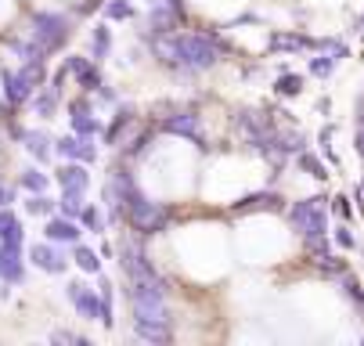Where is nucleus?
I'll list each match as a JSON object with an SVG mask.
<instances>
[{
	"instance_id": "23",
	"label": "nucleus",
	"mask_w": 364,
	"mask_h": 346,
	"mask_svg": "<svg viewBox=\"0 0 364 346\" xmlns=\"http://www.w3.org/2000/svg\"><path fill=\"white\" fill-rule=\"evenodd\" d=\"M310 264V271H314L318 278H328V281H336V278H343L346 271H350V264L343 260V253H325V256H314V260H306Z\"/></svg>"
},
{
	"instance_id": "3",
	"label": "nucleus",
	"mask_w": 364,
	"mask_h": 346,
	"mask_svg": "<svg viewBox=\"0 0 364 346\" xmlns=\"http://www.w3.org/2000/svg\"><path fill=\"white\" fill-rule=\"evenodd\" d=\"M177 220V206L151 199L144 188H134L127 199H123V227L137 231L141 238H159L173 227Z\"/></svg>"
},
{
	"instance_id": "10",
	"label": "nucleus",
	"mask_w": 364,
	"mask_h": 346,
	"mask_svg": "<svg viewBox=\"0 0 364 346\" xmlns=\"http://www.w3.org/2000/svg\"><path fill=\"white\" fill-rule=\"evenodd\" d=\"M141 126V112H137V105H130V102H119L116 105V112H112V119L105 123V134H101V144H109V148H119L134 130Z\"/></svg>"
},
{
	"instance_id": "5",
	"label": "nucleus",
	"mask_w": 364,
	"mask_h": 346,
	"mask_svg": "<svg viewBox=\"0 0 364 346\" xmlns=\"http://www.w3.org/2000/svg\"><path fill=\"white\" fill-rule=\"evenodd\" d=\"M155 126L166 137L188 141L198 152H210V137H205V116L198 112V105H163L155 112Z\"/></svg>"
},
{
	"instance_id": "24",
	"label": "nucleus",
	"mask_w": 364,
	"mask_h": 346,
	"mask_svg": "<svg viewBox=\"0 0 364 346\" xmlns=\"http://www.w3.org/2000/svg\"><path fill=\"white\" fill-rule=\"evenodd\" d=\"M112 26H109V18L105 22H97L94 29H90V58L94 62H105L109 55H112Z\"/></svg>"
},
{
	"instance_id": "38",
	"label": "nucleus",
	"mask_w": 364,
	"mask_h": 346,
	"mask_svg": "<svg viewBox=\"0 0 364 346\" xmlns=\"http://www.w3.org/2000/svg\"><path fill=\"white\" fill-rule=\"evenodd\" d=\"M50 342H76V346H87V335H76L69 328H58V332H50Z\"/></svg>"
},
{
	"instance_id": "18",
	"label": "nucleus",
	"mask_w": 364,
	"mask_h": 346,
	"mask_svg": "<svg viewBox=\"0 0 364 346\" xmlns=\"http://www.w3.org/2000/svg\"><path fill=\"white\" fill-rule=\"evenodd\" d=\"M55 180L62 191H90V173H87V163H76V159H65L58 170H55Z\"/></svg>"
},
{
	"instance_id": "27",
	"label": "nucleus",
	"mask_w": 364,
	"mask_h": 346,
	"mask_svg": "<svg viewBox=\"0 0 364 346\" xmlns=\"http://www.w3.org/2000/svg\"><path fill=\"white\" fill-rule=\"evenodd\" d=\"M292 163H296V170L306 173L310 180H321V184L328 180V166H325V159H321L318 152H310V148H306V152H299Z\"/></svg>"
},
{
	"instance_id": "34",
	"label": "nucleus",
	"mask_w": 364,
	"mask_h": 346,
	"mask_svg": "<svg viewBox=\"0 0 364 346\" xmlns=\"http://www.w3.org/2000/svg\"><path fill=\"white\" fill-rule=\"evenodd\" d=\"M332 245H336L339 253H353V249H357V234H353L350 220H339V224L332 227Z\"/></svg>"
},
{
	"instance_id": "11",
	"label": "nucleus",
	"mask_w": 364,
	"mask_h": 346,
	"mask_svg": "<svg viewBox=\"0 0 364 346\" xmlns=\"http://www.w3.org/2000/svg\"><path fill=\"white\" fill-rule=\"evenodd\" d=\"M155 141H159V126H155V119L151 123H144V126H137L123 144H119V159H127V163H144L151 152H155Z\"/></svg>"
},
{
	"instance_id": "29",
	"label": "nucleus",
	"mask_w": 364,
	"mask_h": 346,
	"mask_svg": "<svg viewBox=\"0 0 364 346\" xmlns=\"http://www.w3.org/2000/svg\"><path fill=\"white\" fill-rule=\"evenodd\" d=\"M101 260H105V256H101L97 249H90V245H83V242H76L73 245V264L83 271V274H101Z\"/></svg>"
},
{
	"instance_id": "14",
	"label": "nucleus",
	"mask_w": 364,
	"mask_h": 346,
	"mask_svg": "<svg viewBox=\"0 0 364 346\" xmlns=\"http://www.w3.org/2000/svg\"><path fill=\"white\" fill-rule=\"evenodd\" d=\"M62 65L69 69V76L76 80V87H80L83 94H90V97H94V90H97L101 83H105V76H101V62H94L90 55H69Z\"/></svg>"
},
{
	"instance_id": "12",
	"label": "nucleus",
	"mask_w": 364,
	"mask_h": 346,
	"mask_svg": "<svg viewBox=\"0 0 364 346\" xmlns=\"http://www.w3.org/2000/svg\"><path fill=\"white\" fill-rule=\"evenodd\" d=\"M69 130L80 134V137H101V134H105V123L97 119L90 94H83V97H76V102H69Z\"/></svg>"
},
{
	"instance_id": "25",
	"label": "nucleus",
	"mask_w": 364,
	"mask_h": 346,
	"mask_svg": "<svg viewBox=\"0 0 364 346\" xmlns=\"http://www.w3.org/2000/svg\"><path fill=\"white\" fill-rule=\"evenodd\" d=\"M29 105H33V112H36L40 119H50V116L58 112V105H62V90H55V87H47V83H43V87L33 94V102H29Z\"/></svg>"
},
{
	"instance_id": "30",
	"label": "nucleus",
	"mask_w": 364,
	"mask_h": 346,
	"mask_svg": "<svg viewBox=\"0 0 364 346\" xmlns=\"http://www.w3.org/2000/svg\"><path fill=\"white\" fill-rule=\"evenodd\" d=\"M18 188L29 191V195H40V191L50 188V173H43L40 166H26V170L18 173Z\"/></svg>"
},
{
	"instance_id": "7",
	"label": "nucleus",
	"mask_w": 364,
	"mask_h": 346,
	"mask_svg": "<svg viewBox=\"0 0 364 346\" xmlns=\"http://www.w3.org/2000/svg\"><path fill=\"white\" fill-rule=\"evenodd\" d=\"M314 51H318V36L306 29H271L264 40V55L271 58H292V55L306 58Z\"/></svg>"
},
{
	"instance_id": "15",
	"label": "nucleus",
	"mask_w": 364,
	"mask_h": 346,
	"mask_svg": "<svg viewBox=\"0 0 364 346\" xmlns=\"http://www.w3.org/2000/svg\"><path fill=\"white\" fill-rule=\"evenodd\" d=\"M65 296H69V303H73V310L83 318V321H101V292L97 288H90L87 281H69L65 285Z\"/></svg>"
},
{
	"instance_id": "36",
	"label": "nucleus",
	"mask_w": 364,
	"mask_h": 346,
	"mask_svg": "<svg viewBox=\"0 0 364 346\" xmlns=\"http://www.w3.org/2000/svg\"><path fill=\"white\" fill-rule=\"evenodd\" d=\"M353 195H346V191H339V195H332L328 199V210H332V217L336 220H353Z\"/></svg>"
},
{
	"instance_id": "2",
	"label": "nucleus",
	"mask_w": 364,
	"mask_h": 346,
	"mask_svg": "<svg viewBox=\"0 0 364 346\" xmlns=\"http://www.w3.org/2000/svg\"><path fill=\"white\" fill-rule=\"evenodd\" d=\"M170 278H127L130 328L141 342H173Z\"/></svg>"
},
{
	"instance_id": "8",
	"label": "nucleus",
	"mask_w": 364,
	"mask_h": 346,
	"mask_svg": "<svg viewBox=\"0 0 364 346\" xmlns=\"http://www.w3.org/2000/svg\"><path fill=\"white\" fill-rule=\"evenodd\" d=\"M285 206H289V199L274 188V184H267V188H256V191H245V195H238L235 202H228V213L231 217H252V213H285Z\"/></svg>"
},
{
	"instance_id": "6",
	"label": "nucleus",
	"mask_w": 364,
	"mask_h": 346,
	"mask_svg": "<svg viewBox=\"0 0 364 346\" xmlns=\"http://www.w3.org/2000/svg\"><path fill=\"white\" fill-rule=\"evenodd\" d=\"M73 15H65V11H50V8H40V11H33V18H29V36L43 47V55L50 58V55H58V51H65V43L73 40Z\"/></svg>"
},
{
	"instance_id": "40",
	"label": "nucleus",
	"mask_w": 364,
	"mask_h": 346,
	"mask_svg": "<svg viewBox=\"0 0 364 346\" xmlns=\"http://www.w3.org/2000/svg\"><path fill=\"white\" fill-rule=\"evenodd\" d=\"M353 202H357V210L364 213V173H360V180L353 184Z\"/></svg>"
},
{
	"instance_id": "32",
	"label": "nucleus",
	"mask_w": 364,
	"mask_h": 346,
	"mask_svg": "<svg viewBox=\"0 0 364 346\" xmlns=\"http://www.w3.org/2000/svg\"><path fill=\"white\" fill-rule=\"evenodd\" d=\"M26 213L29 217H55L58 213V202L50 199L47 191H40V195H29V199H26Z\"/></svg>"
},
{
	"instance_id": "35",
	"label": "nucleus",
	"mask_w": 364,
	"mask_h": 346,
	"mask_svg": "<svg viewBox=\"0 0 364 346\" xmlns=\"http://www.w3.org/2000/svg\"><path fill=\"white\" fill-rule=\"evenodd\" d=\"M353 152L364 159V90L353 102Z\"/></svg>"
},
{
	"instance_id": "4",
	"label": "nucleus",
	"mask_w": 364,
	"mask_h": 346,
	"mask_svg": "<svg viewBox=\"0 0 364 346\" xmlns=\"http://www.w3.org/2000/svg\"><path fill=\"white\" fill-rule=\"evenodd\" d=\"M285 220L299 242H314L332 234V210H328V195H306L285 206Z\"/></svg>"
},
{
	"instance_id": "26",
	"label": "nucleus",
	"mask_w": 364,
	"mask_h": 346,
	"mask_svg": "<svg viewBox=\"0 0 364 346\" xmlns=\"http://www.w3.org/2000/svg\"><path fill=\"white\" fill-rule=\"evenodd\" d=\"M0 242L8 245H22L26 242V231H22V220L11 206H0Z\"/></svg>"
},
{
	"instance_id": "42",
	"label": "nucleus",
	"mask_w": 364,
	"mask_h": 346,
	"mask_svg": "<svg viewBox=\"0 0 364 346\" xmlns=\"http://www.w3.org/2000/svg\"><path fill=\"white\" fill-rule=\"evenodd\" d=\"M11 202H15V188L0 184V206H11Z\"/></svg>"
},
{
	"instance_id": "9",
	"label": "nucleus",
	"mask_w": 364,
	"mask_h": 346,
	"mask_svg": "<svg viewBox=\"0 0 364 346\" xmlns=\"http://www.w3.org/2000/svg\"><path fill=\"white\" fill-rule=\"evenodd\" d=\"M29 264H33L36 271H43V274H65L69 264H73V253H65L58 242L43 238V242L29 245Z\"/></svg>"
},
{
	"instance_id": "37",
	"label": "nucleus",
	"mask_w": 364,
	"mask_h": 346,
	"mask_svg": "<svg viewBox=\"0 0 364 346\" xmlns=\"http://www.w3.org/2000/svg\"><path fill=\"white\" fill-rule=\"evenodd\" d=\"M94 102H97V105H112V109H116V105H119V94H116V87H112V83H101V87L94 90Z\"/></svg>"
},
{
	"instance_id": "45",
	"label": "nucleus",
	"mask_w": 364,
	"mask_h": 346,
	"mask_svg": "<svg viewBox=\"0 0 364 346\" xmlns=\"http://www.w3.org/2000/svg\"><path fill=\"white\" fill-rule=\"evenodd\" d=\"M360 342H364V335H360Z\"/></svg>"
},
{
	"instance_id": "21",
	"label": "nucleus",
	"mask_w": 364,
	"mask_h": 346,
	"mask_svg": "<svg viewBox=\"0 0 364 346\" xmlns=\"http://www.w3.org/2000/svg\"><path fill=\"white\" fill-rule=\"evenodd\" d=\"M336 285H339V296L346 300V307H353L357 321H364V285H360V278L353 271H346L343 278H336Z\"/></svg>"
},
{
	"instance_id": "22",
	"label": "nucleus",
	"mask_w": 364,
	"mask_h": 346,
	"mask_svg": "<svg viewBox=\"0 0 364 346\" xmlns=\"http://www.w3.org/2000/svg\"><path fill=\"white\" fill-rule=\"evenodd\" d=\"M22 148L40 166L50 163V156H55V141H50V134H43V130H22Z\"/></svg>"
},
{
	"instance_id": "28",
	"label": "nucleus",
	"mask_w": 364,
	"mask_h": 346,
	"mask_svg": "<svg viewBox=\"0 0 364 346\" xmlns=\"http://www.w3.org/2000/svg\"><path fill=\"white\" fill-rule=\"evenodd\" d=\"M80 224H83V231H90V234H105V231H109V213H105V206H101V202H87L83 213H80Z\"/></svg>"
},
{
	"instance_id": "41",
	"label": "nucleus",
	"mask_w": 364,
	"mask_h": 346,
	"mask_svg": "<svg viewBox=\"0 0 364 346\" xmlns=\"http://www.w3.org/2000/svg\"><path fill=\"white\" fill-rule=\"evenodd\" d=\"M166 4H170V8L184 18V26H188V0H166Z\"/></svg>"
},
{
	"instance_id": "44",
	"label": "nucleus",
	"mask_w": 364,
	"mask_h": 346,
	"mask_svg": "<svg viewBox=\"0 0 364 346\" xmlns=\"http://www.w3.org/2000/svg\"><path fill=\"white\" fill-rule=\"evenodd\" d=\"M8 296H11V285H8V281H0V300H8Z\"/></svg>"
},
{
	"instance_id": "39",
	"label": "nucleus",
	"mask_w": 364,
	"mask_h": 346,
	"mask_svg": "<svg viewBox=\"0 0 364 346\" xmlns=\"http://www.w3.org/2000/svg\"><path fill=\"white\" fill-rule=\"evenodd\" d=\"M101 8H105V0H83V4L76 8V15L87 18V15H94V11H101Z\"/></svg>"
},
{
	"instance_id": "43",
	"label": "nucleus",
	"mask_w": 364,
	"mask_h": 346,
	"mask_svg": "<svg viewBox=\"0 0 364 346\" xmlns=\"http://www.w3.org/2000/svg\"><path fill=\"white\" fill-rule=\"evenodd\" d=\"M350 29H353V33H357V36H364V11H360V15H357V18H353V26H350Z\"/></svg>"
},
{
	"instance_id": "31",
	"label": "nucleus",
	"mask_w": 364,
	"mask_h": 346,
	"mask_svg": "<svg viewBox=\"0 0 364 346\" xmlns=\"http://www.w3.org/2000/svg\"><path fill=\"white\" fill-rule=\"evenodd\" d=\"M101 15H105L109 22H130V18H137V4L134 0H105Z\"/></svg>"
},
{
	"instance_id": "17",
	"label": "nucleus",
	"mask_w": 364,
	"mask_h": 346,
	"mask_svg": "<svg viewBox=\"0 0 364 346\" xmlns=\"http://www.w3.org/2000/svg\"><path fill=\"white\" fill-rule=\"evenodd\" d=\"M0 281L22 285L26 281V260H22V245L0 242Z\"/></svg>"
},
{
	"instance_id": "1",
	"label": "nucleus",
	"mask_w": 364,
	"mask_h": 346,
	"mask_svg": "<svg viewBox=\"0 0 364 346\" xmlns=\"http://www.w3.org/2000/svg\"><path fill=\"white\" fill-rule=\"evenodd\" d=\"M155 65L177 80H198L235 55V43L220 29H177L170 36H141Z\"/></svg>"
},
{
	"instance_id": "16",
	"label": "nucleus",
	"mask_w": 364,
	"mask_h": 346,
	"mask_svg": "<svg viewBox=\"0 0 364 346\" xmlns=\"http://www.w3.org/2000/svg\"><path fill=\"white\" fill-rule=\"evenodd\" d=\"M83 234H87L83 224L73 220V217H62V213L47 217V224H43V238L58 242V245H76V242H83Z\"/></svg>"
},
{
	"instance_id": "13",
	"label": "nucleus",
	"mask_w": 364,
	"mask_h": 346,
	"mask_svg": "<svg viewBox=\"0 0 364 346\" xmlns=\"http://www.w3.org/2000/svg\"><path fill=\"white\" fill-rule=\"evenodd\" d=\"M97 137H80V134H65V137H58L55 141V156L58 159H76V163H87V166H94L97 163V156H101V148L94 144Z\"/></svg>"
},
{
	"instance_id": "20",
	"label": "nucleus",
	"mask_w": 364,
	"mask_h": 346,
	"mask_svg": "<svg viewBox=\"0 0 364 346\" xmlns=\"http://www.w3.org/2000/svg\"><path fill=\"white\" fill-rule=\"evenodd\" d=\"M346 58L343 55H336V51H314V55H306V76H314V80H332L336 76V69L343 65Z\"/></svg>"
},
{
	"instance_id": "19",
	"label": "nucleus",
	"mask_w": 364,
	"mask_h": 346,
	"mask_svg": "<svg viewBox=\"0 0 364 346\" xmlns=\"http://www.w3.org/2000/svg\"><path fill=\"white\" fill-rule=\"evenodd\" d=\"M303 90H306V76L282 65L278 76H274V83H271V94L278 97V102H292V97H299Z\"/></svg>"
},
{
	"instance_id": "33",
	"label": "nucleus",
	"mask_w": 364,
	"mask_h": 346,
	"mask_svg": "<svg viewBox=\"0 0 364 346\" xmlns=\"http://www.w3.org/2000/svg\"><path fill=\"white\" fill-rule=\"evenodd\" d=\"M83 206H87V195H83V191H62V199H58V213H62V217L80 220Z\"/></svg>"
}]
</instances>
